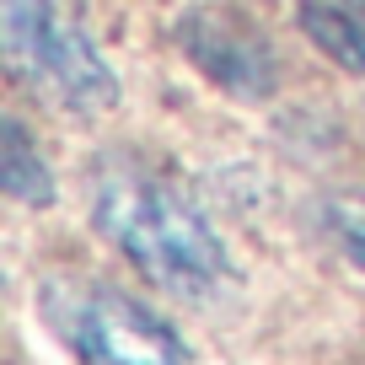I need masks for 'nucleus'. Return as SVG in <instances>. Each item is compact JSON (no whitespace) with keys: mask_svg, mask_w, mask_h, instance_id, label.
Listing matches in <instances>:
<instances>
[{"mask_svg":"<svg viewBox=\"0 0 365 365\" xmlns=\"http://www.w3.org/2000/svg\"><path fill=\"white\" fill-rule=\"evenodd\" d=\"M91 220L150 285L178 301H210L237 274L210 215L182 188H172L167 178H156L145 167L113 161V167L97 172Z\"/></svg>","mask_w":365,"mask_h":365,"instance_id":"obj_1","label":"nucleus"},{"mask_svg":"<svg viewBox=\"0 0 365 365\" xmlns=\"http://www.w3.org/2000/svg\"><path fill=\"white\" fill-rule=\"evenodd\" d=\"M0 38L11 70L76 118H97L118 103V81L65 0H0Z\"/></svg>","mask_w":365,"mask_h":365,"instance_id":"obj_2","label":"nucleus"},{"mask_svg":"<svg viewBox=\"0 0 365 365\" xmlns=\"http://www.w3.org/2000/svg\"><path fill=\"white\" fill-rule=\"evenodd\" d=\"M43 312L81 365H188L182 333L113 285H54Z\"/></svg>","mask_w":365,"mask_h":365,"instance_id":"obj_3","label":"nucleus"},{"mask_svg":"<svg viewBox=\"0 0 365 365\" xmlns=\"http://www.w3.org/2000/svg\"><path fill=\"white\" fill-rule=\"evenodd\" d=\"M178 48L215 81L220 91L242 97V103H258L279 86V65H274L269 38L252 22H242L237 11H220V6H205V11H188L178 22Z\"/></svg>","mask_w":365,"mask_h":365,"instance_id":"obj_4","label":"nucleus"},{"mask_svg":"<svg viewBox=\"0 0 365 365\" xmlns=\"http://www.w3.org/2000/svg\"><path fill=\"white\" fill-rule=\"evenodd\" d=\"M296 22L339 70L365 76V16L344 11L333 0H296Z\"/></svg>","mask_w":365,"mask_h":365,"instance_id":"obj_5","label":"nucleus"},{"mask_svg":"<svg viewBox=\"0 0 365 365\" xmlns=\"http://www.w3.org/2000/svg\"><path fill=\"white\" fill-rule=\"evenodd\" d=\"M0 188L16 199V205H54V172L48 161L33 150V135H27L22 118H6L0 124Z\"/></svg>","mask_w":365,"mask_h":365,"instance_id":"obj_6","label":"nucleus"},{"mask_svg":"<svg viewBox=\"0 0 365 365\" xmlns=\"http://www.w3.org/2000/svg\"><path fill=\"white\" fill-rule=\"evenodd\" d=\"M328 231L344 247V258L365 274V199H333L328 205Z\"/></svg>","mask_w":365,"mask_h":365,"instance_id":"obj_7","label":"nucleus"},{"mask_svg":"<svg viewBox=\"0 0 365 365\" xmlns=\"http://www.w3.org/2000/svg\"><path fill=\"white\" fill-rule=\"evenodd\" d=\"M349 6H365V0H349Z\"/></svg>","mask_w":365,"mask_h":365,"instance_id":"obj_8","label":"nucleus"}]
</instances>
